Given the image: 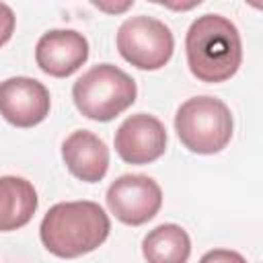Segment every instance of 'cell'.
I'll list each match as a JSON object with an SVG mask.
<instances>
[{"label":"cell","mask_w":263,"mask_h":263,"mask_svg":"<svg viewBox=\"0 0 263 263\" xmlns=\"http://www.w3.org/2000/svg\"><path fill=\"white\" fill-rule=\"evenodd\" d=\"M88 60V41L74 29L45 31L35 45V62L53 78L72 76Z\"/></svg>","instance_id":"9c48e42d"},{"label":"cell","mask_w":263,"mask_h":263,"mask_svg":"<svg viewBox=\"0 0 263 263\" xmlns=\"http://www.w3.org/2000/svg\"><path fill=\"white\" fill-rule=\"evenodd\" d=\"M199 263H247V259L230 249H212L199 259Z\"/></svg>","instance_id":"4fadbf2b"},{"label":"cell","mask_w":263,"mask_h":263,"mask_svg":"<svg viewBox=\"0 0 263 263\" xmlns=\"http://www.w3.org/2000/svg\"><path fill=\"white\" fill-rule=\"evenodd\" d=\"M109 212L127 226L150 222L162 205V189L148 175H121L107 189Z\"/></svg>","instance_id":"8992f818"},{"label":"cell","mask_w":263,"mask_h":263,"mask_svg":"<svg viewBox=\"0 0 263 263\" xmlns=\"http://www.w3.org/2000/svg\"><path fill=\"white\" fill-rule=\"evenodd\" d=\"M189 72L208 84L230 80L242 64V41L236 25L222 14L197 16L185 35Z\"/></svg>","instance_id":"6da1fadb"},{"label":"cell","mask_w":263,"mask_h":263,"mask_svg":"<svg viewBox=\"0 0 263 263\" xmlns=\"http://www.w3.org/2000/svg\"><path fill=\"white\" fill-rule=\"evenodd\" d=\"M97 8H101V10H109V12H121V10H125V8H129L134 2H125V4H121V6H103L101 2H92Z\"/></svg>","instance_id":"9a60e30c"},{"label":"cell","mask_w":263,"mask_h":263,"mask_svg":"<svg viewBox=\"0 0 263 263\" xmlns=\"http://www.w3.org/2000/svg\"><path fill=\"white\" fill-rule=\"evenodd\" d=\"M119 55L138 70H160L168 64L175 51V37L171 29L146 14L125 18L117 29Z\"/></svg>","instance_id":"5b68a950"},{"label":"cell","mask_w":263,"mask_h":263,"mask_svg":"<svg viewBox=\"0 0 263 263\" xmlns=\"http://www.w3.org/2000/svg\"><path fill=\"white\" fill-rule=\"evenodd\" d=\"M166 129L150 113H134L115 132V152L127 164H150L166 150Z\"/></svg>","instance_id":"52a82bcc"},{"label":"cell","mask_w":263,"mask_h":263,"mask_svg":"<svg viewBox=\"0 0 263 263\" xmlns=\"http://www.w3.org/2000/svg\"><path fill=\"white\" fill-rule=\"evenodd\" d=\"M234 119L230 107L210 95L187 99L175 113V132L193 154H218L232 140Z\"/></svg>","instance_id":"3957f363"},{"label":"cell","mask_w":263,"mask_h":263,"mask_svg":"<svg viewBox=\"0 0 263 263\" xmlns=\"http://www.w3.org/2000/svg\"><path fill=\"white\" fill-rule=\"evenodd\" d=\"M111 232L107 212L88 199L60 201L47 210L39 224L43 247L62 259H76L99 249Z\"/></svg>","instance_id":"7a4b0ae2"},{"label":"cell","mask_w":263,"mask_h":263,"mask_svg":"<svg viewBox=\"0 0 263 263\" xmlns=\"http://www.w3.org/2000/svg\"><path fill=\"white\" fill-rule=\"evenodd\" d=\"M51 107L49 90L31 76H12L0 82V115L14 127L39 125Z\"/></svg>","instance_id":"ba28073f"},{"label":"cell","mask_w":263,"mask_h":263,"mask_svg":"<svg viewBox=\"0 0 263 263\" xmlns=\"http://www.w3.org/2000/svg\"><path fill=\"white\" fill-rule=\"evenodd\" d=\"M66 168L84 183H99L109 171L107 144L88 129H76L62 142Z\"/></svg>","instance_id":"30bf717a"},{"label":"cell","mask_w":263,"mask_h":263,"mask_svg":"<svg viewBox=\"0 0 263 263\" xmlns=\"http://www.w3.org/2000/svg\"><path fill=\"white\" fill-rule=\"evenodd\" d=\"M136 80L113 64H97L72 86L76 109L92 121H111L136 103Z\"/></svg>","instance_id":"277c9868"},{"label":"cell","mask_w":263,"mask_h":263,"mask_svg":"<svg viewBox=\"0 0 263 263\" xmlns=\"http://www.w3.org/2000/svg\"><path fill=\"white\" fill-rule=\"evenodd\" d=\"M37 191L31 181L14 175L0 177V232L27 226L37 212Z\"/></svg>","instance_id":"8fae6325"},{"label":"cell","mask_w":263,"mask_h":263,"mask_svg":"<svg viewBox=\"0 0 263 263\" xmlns=\"http://www.w3.org/2000/svg\"><path fill=\"white\" fill-rule=\"evenodd\" d=\"M14 25H16V16H14L12 8L8 4L0 2V47L10 41V37L14 33Z\"/></svg>","instance_id":"5bb4252c"},{"label":"cell","mask_w":263,"mask_h":263,"mask_svg":"<svg viewBox=\"0 0 263 263\" xmlns=\"http://www.w3.org/2000/svg\"><path fill=\"white\" fill-rule=\"evenodd\" d=\"M142 255L148 263H187L191 255V238L183 226L166 222L144 236Z\"/></svg>","instance_id":"7c38bea8"}]
</instances>
